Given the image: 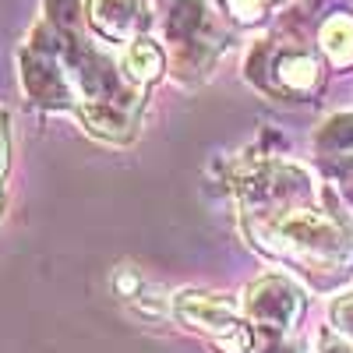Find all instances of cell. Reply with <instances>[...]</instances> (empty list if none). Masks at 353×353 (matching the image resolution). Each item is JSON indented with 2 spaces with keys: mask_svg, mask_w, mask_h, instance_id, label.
I'll list each match as a JSON object with an SVG mask.
<instances>
[{
  "mask_svg": "<svg viewBox=\"0 0 353 353\" xmlns=\"http://www.w3.org/2000/svg\"><path fill=\"white\" fill-rule=\"evenodd\" d=\"M248 78L261 88L283 99H307L321 88L325 68H321L318 53L304 50L301 43H258L248 57Z\"/></svg>",
  "mask_w": 353,
  "mask_h": 353,
  "instance_id": "277c9868",
  "label": "cell"
},
{
  "mask_svg": "<svg viewBox=\"0 0 353 353\" xmlns=\"http://www.w3.org/2000/svg\"><path fill=\"white\" fill-rule=\"evenodd\" d=\"M318 353H353V346H350L346 336L329 329V332H321V339H318Z\"/></svg>",
  "mask_w": 353,
  "mask_h": 353,
  "instance_id": "9a60e30c",
  "label": "cell"
},
{
  "mask_svg": "<svg viewBox=\"0 0 353 353\" xmlns=\"http://www.w3.org/2000/svg\"><path fill=\"white\" fill-rule=\"evenodd\" d=\"M244 237L272 261L297 272L311 290H336L353 276V216L321 205L318 194L241 212Z\"/></svg>",
  "mask_w": 353,
  "mask_h": 353,
  "instance_id": "7a4b0ae2",
  "label": "cell"
},
{
  "mask_svg": "<svg viewBox=\"0 0 353 353\" xmlns=\"http://www.w3.org/2000/svg\"><path fill=\"white\" fill-rule=\"evenodd\" d=\"M163 50L152 43V39H145V36H138L134 43H128V50H124V74L134 81V85H152L159 74H163Z\"/></svg>",
  "mask_w": 353,
  "mask_h": 353,
  "instance_id": "9c48e42d",
  "label": "cell"
},
{
  "mask_svg": "<svg viewBox=\"0 0 353 353\" xmlns=\"http://www.w3.org/2000/svg\"><path fill=\"white\" fill-rule=\"evenodd\" d=\"M25 96L50 110H74L96 138L128 141L138 131L145 88L81 28L39 21L18 53Z\"/></svg>",
  "mask_w": 353,
  "mask_h": 353,
  "instance_id": "6da1fadb",
  "label": "cell"
},
{
  "mask_svg": "<svg viewBox=\"0 0 353 353\" xmlns=\"http://www.w3.org/2000/svg\"><path fill=\"white\" fill-rule=\"evenodd\" d=\"M149 0H88L85 18L106 43H134L145 28Z\"/></svg>",
  "mask_w": 353,
  "mask_h": 353,
  "instance_id": "52a82bcc",
  "label": "cell"
},
{
  "mask_svg": "<svg viewBox=\"0 0 353 353\" xmlns=\"http://www.w3.org/2000/svg\"><path fill=\"white\" fill-rule=\"evenodd\" d=\"M276 0H219V8L237 21V25H254L269 14V8Z\"/></svg>",
  "mask_w": 353,
  "mask_h": 353,
  "instance_id": "8fae6325",
  "label": "cell"
},
{
  "mask_svg": "<svg viewBox=\"0 0 353 353\" xmlns=\"http://www.w3.org/2000/svg\"><path fill=\"white\" fill-rule=\"evenodd\" d=\"M241 311L258 343H279L304 314V290L297 286V279L283 272H265L254 283H248Z\"/></svg>",
  "mask_w": 353,
  "mask_h": 353,
  "instance_id": "5b68a950",
  "label": "cell"
},
{
  "mask_svg": "<svg viewBox=\"0 0 353 353\" xmlns=\"http://www.w3.org/2000/svg\"><path fill=\"white\" fill-rule=\"evenodd\" d=\"M159 36L173 46V78L198 81L230 46V32L212 14L209 0H152Z\"/></svg>",
  "mask_w": 353,
  "mask_h": 353,
  "instance_id": "3957f363",
  "label": "cell"
},
{
  "mask_svg": "<svg viewBox=\"0 0 353 353\" xmlns=\"http://www.w3.org/2000/svg\"><path fill=\"white\" fill-rule=\"evenodd\" d=\"M329 173H332V184H339V194H343V201H346V209L353 212V156L332 159Z\"/></svg>",
  "mask_w": 353,
  "mask_h": 353,
  "instance_id": "7c38bea8",
  "label": "cell"
},
{
  "mask_svg": "<svg viewBox=\"0 0 353 353\" xmlns=\"http://www.w3.org/2000/svg\"><path fill=\"white\" fill-rule=\"evenodd\" d=\"M8 152H11V134H8V113L0 110V181L8 173ZM0 201H4V184H0Z\"/></svg>",
  "mask_w": 353,
  "mask_h": 353,
  "instance_id": "5bb4252c",
  "label": "cell"
},
{
  "mask_svg": "<svg viewBox=\"0 0 353 353\" xmlns=\"http://www.w3.org/2000/svg\"><path fill=\"white\" fill-rule=\"evenodd\" d=\"M318 46L336 68L353 64V14L350 11H332L329 18H321Z\"/></svg>",
  "mask_w": 353,
  "mask_h": 353,
  "instance_id": "ba28073f",
  "label": "cell"
},
{
  "mask_svg": "<svg viewBox=\"0 0 353 353\" xmlns=\"http://www.w3.org/2000/svg\"><path fill=\"white\" fill-rule=\"evenodd\" d=\"M251 353H304V346H301V343H286V339H279V343H258Z\"/></svg>",
  "mask_w": 353,
  "mask_h": 353,
  "instance_id": "2e32d148",
  "label": "cell"
},
{
  "mask_svg": "<svg viewBox=\"0 0 353 353\" xmlns=\"http://www.w3.org/2000/svg\"><path fill=\"white\" fill-rule=\"evenodd\" d=\"M173 311L181 314L191 329L209 336L223 353H251L258 346L251 325L244 321L241 301H233L230 293L184 290L173 297Z\"/></svg>",
  "mask_w": 353,
  "mask_h": 353,
  "instance_id": "8992f818",
  "label": "cell"
},
{
  "mask_svg": "<svg viewBox=\"0 0 353 353\" xmlns=\"http://www.w3.org/2000/svg\"><path fill=\"white\" fill-rule=\"evenodd\" d=\"M332 325L339 336L353 339V293H343V297L332 304Z\"/></svg>",
  "mask_w": 353,
  "mask_h": 353,
  "instance_id": "4fadbf2b",
  "label": "cell"
},
{
  "mask_svg": "<svg viewBox=\"0 0 353 353\" xmlns=\"http://www.w3.org/2000/svg\"><path fill=\"white\" fill-rule=\"evenodd\" d=\"M314 149L329 159L353 156V113H336L314 131Z\"/></svg>",
  "mask_w": 353,
  "mask_h": 353,
  "instance_id": "30bf717a",
  "label": "cell"
}]
</instances>
